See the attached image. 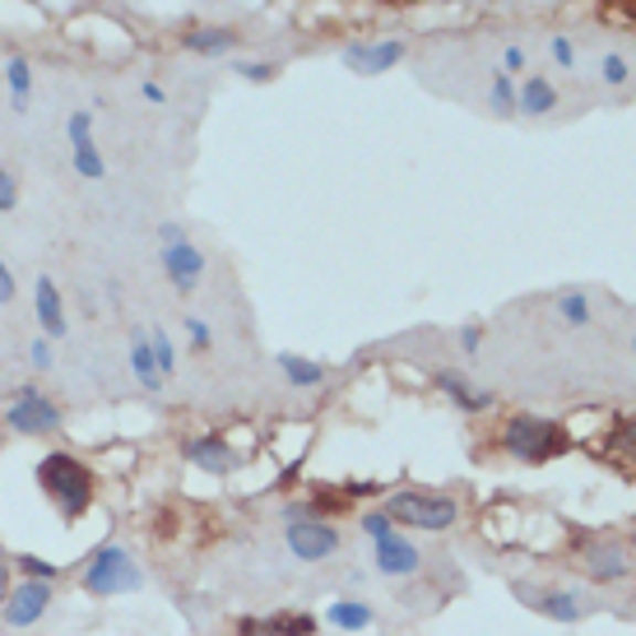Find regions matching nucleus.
I'll use <instances>...</instances> for the list:
<instances>
[{
	"label": "nucleus",
	"instance_id": "nucleus-41",
	"mask_svg": "<svg viewBox=\"0 0 636 636\" xmlns=\"http://www.w3.org/2000/svg\"><path fill=\"white\" fill-rule=\"evenodd\" d=\"M140 98H145V103H163L168 94H163V84H153V80H145V84H140Z\"/></svg>",
	"mask_w": 636,
	"mask_h": 636
},
{
	"label": "nucleus",
	"instance_id": "nucleus-14",
	"mask_svg": "<svg viewBox=\"0 0 636 636\" xmlns=\"http://www.w3.org/2000/svg\"><path fill=\"white\" fill-rule=\"evenodd\" d=\"M181 456H187V465H195L200 474H214V479H229V474L242 465L237 451L223 442L219 433H204V437H191L187 446H181Z\"/></svg>",
	"mask_w": 636,
	"mask_h": 636
},
{
	"label": "nucleus",
	"instance_id": "nucleus-34",
	"mask_svg": "<svg viewBox=\"0 0 636 636\" xmlns=\"http://www.w3.org/2000/svg\"><path fill=\"white\" fill-rule=\"evenodd\" d=\"M29 362H33L38 372H47V368H52V339H47V335H38L33 344H29Z\"/></svg>",
	"mask_w": 636,
	"mask_h": 636
},
{
	"label": "nucleus",
	"instance_id": "nucleus-44",
	"mask_svg": "<svg viewBox=\"0 0 636 636\" xmlns=\"http://www.w3.org/2000/svg\"><path fill=\"white\" fill-rule=\"evenodd\" d=\"M385 6H400V0H385Z\"/></svg>",
	"mask_w": 636,
	"mask_h": 636
},
{
	"label": "nucleus",
	"instance_id": "nucleus-38",
	"mask_svg": "<svg viewBox=\"0 0 636 636\" xmlns=\"http://www.w3.org/2000/svg\"><path fill=\"white\" fill-rule=\"evenodd\" d=\"M14 275H10V265H6V256H0V307H6V303H14Z\"/></svg>",
	"mask_w": 636,
	"mask_h": 636
},
{
	"label": "nucleus",
	"instance_id": "nucleus-2",
	"mask_svg": "<svg viewBox=\"0 0 636 636\" xmlns=\"http://www.w3.org/2000/svg\"><path fill=\"white\" fill-rule=\"evenodd\" d=\"M80 585H84V595H94V600H121V595H140L145 572H140V562H135V553L121 549V543H98L84 562Z\"/></svg>",
	"mask_w": 636,
	"mask_h": 636
},
{
	"label": "nucleus",
	"instance_id": "nucleus-12",
	"mask_svg": "<svg viewBox=\"0 0 636 636\" xmlns=\"http://www.w3.org/2000/svg\"><path fill=\"white\" fill-rule=\"evenodd\" d=\"M409 52V42L404 38H381V42H349L344 47V65L353 75H385V71H395V65L404 61Z\"/></svg>",
	"mask_w": 636,
	"mask_h": 636
},
{
	"label": "nucleus",
	"instance_id": "nucleus-11",
	"mask_svg": "<svg viewBox=\"0 0 636 636\" xmlns=\"http://www.w3.org/2000/svg\"><path fill=\"white\" fill-rule=\"evenodd\" d=\"M158 265H163L168 284L181 293V298H191V293L200 288V279H204V252H200L191 237L163 246V252H158Z\"/></svg>",
	"mask_w": 636,
	"mask_h": 636
},
{
	"label": "nucleus",
	"instance_id": "nucleus-35",
	"mask_svg": "<svg viewBox=\"0 0 636 636\" xmlns=\"http://www.w3.org/2000/svg\"><path fill=\"white\" fill-rule=\"evenodd\" d=\"M526 61H530V52L520 47V42H507V47H502V71H507V75L526 71Z\"/></svg>",
	"mask_w": 636,
	"mask_h": 636
},
{
	"label": "nucleus",
	"instance_id": "nucleus-8",
	"mask_svg": "<svg viewBox=\"0 0 636 636\" xmlns=\"http://www.w3.org/2000/svg\"><path fill=\"white\" fill-rule=\"evenodd\" d=\"M52 600H56L52 581H19L10 590V600L0 604V618H6V627H14V632H29L52 613Z\"/></svg>",
	"mask_w": 636,
	"mask_h": 636
},
{
	"label": "nucleus",
	"instance_id": "nucleus-1",
	"mask_svg": "<svg viewBox=\"0 0 636 636\" xmlns=\"http://www.w3.org/2000/svg\"><path fill=\"white\" fill-rule=\"evenodd\" d=\"M33 479L42 488V497L56 507V516L71 520V526L94 507V469H88L84 460H75L71 451H47V456L38 460Z\"/></svg>",
	"mask_w": 636,
	"mask_h": 636
},
{
	"label": "nucleus",
	"instance_id": "nucleus-27",
	"mask_svg": "<svg viewBox=\"0 0 636 636\" xmlns=\"http://www.w3.org/2000/svg\"><path fill=\"white\" fill-rule=\"evenodd\" d=\"M600 80H604L608 88H623V84L632 80V65H627V56H618V52H604V56H600Z\"/></svg>",
	"mask_w": 636,
	"mask_h": 636
},
{
	"label": "nucleus",
	"instance_id": "nucleus-5",
	"mask_svg": "<svg viewBox=\"0 0 636 636\" xmlns=\"http://www.w3.org/2000/svg\"><path fill=\"white\" fill-rule=\"evenodd\" d=\"M61 423H65V414H61V404L52 400V395H42L38 385H24L14 400H10V409H6V427L14 437H52V433H61Z\"/></svg>",
	"mask_w": 636,
	"mask_h": 636
},
{
	"label": "nucleus",
	"instance_id": "nucleus-40",
	"mask_svg": "<svg viewBox=\"0 0 636 636\" xmlns=\"http://www.w3.org/2000/svg\"><path fill=\"white\" fill-rule=\"evenodd\" d=\"M158 237H163V246H172V242H187V229H181V223H163Z\"/></svg>",
	"mask_w": 636,
	"mask_h": 636
},
{
	"label": "nucleus",
	"instance_id": "nucleus-4",
	"mask_svg": "<svg viewBox=\"0 0 636 636\" xmlns=\"http://www.w3.org/2000/svg\"><path fill=\"white\" fill-rule=\"evenodd\" d=\"M385 516L395 526H409V530H423V534H442L460 520V502L446 492H418V488H404V492H391L385 502Z\"/></svg>",
	"mask_w": 636,
	"mask_h": 636
},
{
	"label": "nucleus",
	"instance_id": "nucleus-17",
	"mask_svg": "<svg viewBox=\"0 0 636 636\" xmlns=\"http://www.w3.org/2000/svg\"><path fill=\"white\" fill-rule=\"evenodd\" d=\"M242 632L246 636H316V618L303 608H279L269 618H246Z\"/></svg>",
	"mask_w": 636,
	"mask_h": 636
},
{
	"label": "nucleus",
	"instance_id": "nucleus-28",
	"mask_svg": "<svg viewBox=\"0 0 636 636\" xmlns=\"http://www.w3.org/2000/svg\"><path fill=\"white\" fill-rule=\"evenodd\" d=\"M149 344H153V362H158V372H163V381L177 372V344H172V335L163 330H153L149 335Z\"/></svg>",
	"mask_w": 636,
	"mask_h": 636
},
{
	"label": "nucleus",
	"instance_id": "nucleus-25",
	"mask_svg": "<svg viewBox=\"0 0 636 636\" xmlns=\"http://www.w3.org/2000/svg\"><path fill=\"white\" fill-rule=\"evenodd\" d=\"M6 84H10L14 107H29V94H33V65H29L24 56H10V65H6Z\"/></svg>",
	"mask_w": 636,
	"mask_h": 636
},
{
	"label": "nucleus",
	"instance_id": "nucleus-26",
	"mask_svg": "<svg viewBox=\"0 0 636 636\" xmlns=\"http://www.w3.org/2000/svg\"><path fill=\"white\" fill-rule=\"evenodd\" d=\"M14 572L24 576V581H56V576H61V566H56V562H47V558H33V553H24V558H14Z\"/></svg>",
	"mask_w": 636,
	"mask_h": 636
},
{
	"label": "nucleus",
	"instance_id": "nucleus-6",
	"mask_svg": "<svg viewBox=\"0 0 636 636\" xmlns=\"http://www.w3.org/2000/svg\"><path fill=\"white\" fill-rule=\"evenodd\" d=\"M511 595L526 604L530 613H539V618H549V623H562V627L581 623L585 613H590V600H585V595H576V590H558V585L511 581Z\"/></svg>",
	"mask_w": 636,
	"mask_h": 636
},
{
	"label": "nucleus",
	"instance_id": "nucleus-37",
	"mask_svg": "<svg viewBox=\"0 0 636 636\" xmlns=\"http://www.w3.org/2000/svg\"><path fill=\"white\" fill-rule=\"evenodd\" d=\"M608 19H618V24H636V0H608Z\"/></svg>",
	"mask_w": 636,
	"mask_h": 636
},
{
	"label": "nucleus",
	"instance_id": "nucleus-22",
	"mask_svg": "<svg viewBox=\"0 0 636 636\" xmlns=\"http://www.w3.org/2000/svg\"><path fill=\"white\" fill-rule=\"evenodd\" d=\"M279 362V372H284V381L288 385H298V391H316V385H321L330 372L321 368V362L316 358H298V353H279L275 358Z\"/></svg>",
	"mask_w": 636,
	"mask_h": 636
},
{
	"label": "nucleus",
	"instance_id": "nucleus-29",
	"mask_svg": "<svg viewBox=\"0 0 636 636\" xmlns=\"http://www.w3.org/2000/svg\"><path fill=\"white\" fill-rule=\"evenodd\" d=\"M181 326H187V339H191V349H214V326L204 321V316H181Z\"/></svg>",
	"mask_w": 636,
	"mask_h": 636
},
{
	"label": "nucleus",
	"instance_id": "nucleus-24",
	"mask_svg": "<svg viewBox=\"0 0 636 636\" xmlns=\"http://www.w3.org/2000/svg\"><path fill=\"white\" fill-rule=\"evenodd\" d=\"M488 112L492 117H516V80L507 71H497L488 84Z\"/></svg>",
	"mask_w": 636,
	"mask_h": 636
},
{
	"label": "nucleus",
	"instance_id": "nucleus-13",
	"mask_svg": "<svg viewBox=\"0 0 636 636\" xmlns=\"http://www.w3.org/2000/svg\"><path fill=\"white\" fill-rule=\"evenodd\" d=\"M372 566H377L381 576H391V581L418 576V572H423V553H418L414 539L395 530L391 539H377V543H372Z\"/></svg>",
	"mask_w": 636,
	"mask_h": 636
},
{
	"label": "nucleus",
	"instance_id": "nucleus-7",
	"mask_svg": "<svg viewBox=\"0 0 636 636\" xmlns=\"http://www.w3.org/2000/svg\"><path fill=\"white\" fill-rule=\"evenodd\" d=\"M284 543L298 562H326L339 553V530L326 526V520H316V516H293L284 526Z\"/></svg>",
	"mask_w": 636,
	"mask_h": 636
},
{
	"label": "nucleus",
	"instance_id": "nucleus-31",
	"mask_svg": "<svg viewBox=\"0 0 636 636\" xmlns=\"http://www.w3.org/2000/svg\"><path fill=\"white\" fill-rule=\"evenodd\" d=\"M549 56L562 65V71H572V65H576V47H572V38H566V33H553V38H549Z\"/></svg>",
	"mask_w": 636,
	"mask_h": 636
},
{
	"label": "nucleus",
	"instance_id": "nucleus-18",
	"mask_svg": "<svg viewBox=\"0 0 636 636\" xmlns=\"http://www.w3.org/2000/svg\"><path fill=\"white\" fill-rule=\"evenodd\" d=\"M516 112H520V117H549V112H558V84H553L549 75L520 80V88H516Z\"/></svg>",
	"mask_w": 636,
	"mask_h": 636
},
{
	"label": "nucleus",
	"instance_id": "nucleus-43",
	"mask_svg": "<svg viewBox=\"0 0 636 636\" xmlns=\"http://www.w3.org/2000/svg\"><path fill=\"white\" fill-rule=\"evenodd\" d=\"M6 558H10V553H6V549H0V562H6Z\"/></svg>",
	"mask_w": 636,
	"mask_h": 636
},
{
	"label": "nucleus",
	"instance_id": "nucleus-32",
	"mask_svg": "<svg viewBox=\"0 0 636 636\" xmlns=\"http://www.w3.org/2000/svg\"><path fill=\"white\" fill-rule=\"evenodd\" d=\"M237 75L252 80V84H265V80L279 75V65H269V61H237Z\"/></svg>",
	"mask_w": 636,
	"mask_h": 636
},
{
	"label": "nucleus",
	"instance_id": "nucleus-16",
	"mask_svg": "<svg viewBox=\"0 0 636 636\" xmlns=\"http://www.w3.org/2000/svg\"><path fill=\"white\" fill-rule=\"evenodd\" d=\"M33 311H38V330L47 339H65L71 321H65V303H61V288L52 275H38L33 284Z\"/></svg>",
	"mask_w": 636,
	"mask_h": 636
},
{
	"label": "nucleus",
	"instance_id": "nucleus-19",
	"mask_svg": "<svg viewBox=\"0 0 636 636\" xmlns=\"http://www.w3.org/2000/svg\"><path fill=\"white\" fill-rule=\"evenodd\" d=\"M130 377L140 381L149 395L163 391V372H158V362H153V344H149V335H145V330H135V335H130Z\"/></svg>",
	"mask_w": 636,
	"mask_h": 636
},
{
	"label": "nucleus",
	"instance_id": "nucleus-3",
	"mask_svg": "<svg viewBox=\"0 0 636 636\" xmlns=\"http://www.w3.org/2000/svg\"><path fill=\"white\" fill-rule=\"evenodd\" d=\"M502 446L507 456L526 460V465H549L566 451V433L553 418H539V414H511L502 427Z\"/></svg>",
	"mask_w": 636,
	"mask_h": 636
},
{
	"label": "nucleus",
	"instance_id": "nucleus-9",
	"mask_svg": "<svg viewBox=\"0 0 636 636\" xmlns=\"http://www.w3.org/2000/svg\"><path fill=\"white\" fill-rule=\"evenodd\" d=\"M581 566H585V576L595 581V585H613V581H627L632 576L636 558H632L627 543H618V539H595L581 553Z\"/></svg>",
	"mask_w": 636,
	"mask_h": 636
},
{
	"label": "nucleus",
	"instance_id": "nucleus-21",
	"mask_svg": "<svg viewBox=\"0 0 636 636\" xmlns=\"http://www.w3.org/2000/svg\"><path fill=\"white\" fill-rule=\"evenodd\" d=\"M181 47L195 52V56H223L237 47V33L233 29H187L181 33Z\"/></svg>",
	"mask_w": 636,
	"mask_h": 636
},
{
	"label": "nucleus",
	"instance_id": "nucleus-36",
	"mask_svg": "<svg viewBox=\"0 0 636 636\" xmlns=\"http://www.w3.org/2000/svg\"><path fill=\"white\" fill-rule=\"evenodd\" d=\"M14 204H19V187H14V177L0 168V214H10Z\"/></svg>",
	"mask_w": 636,
	"mask_h": 636
},
{
	"label": "nucleus",
	"instance_id": "nucleus-42",
	"mask_svg": "<svg viewBox=\"0 0 636 636\" xmlns=\"http://www.w3.org/2000/svg\"><path fill=\"white\" fill-rule=\"evenodd\" d=\"M632 358H636V335H632Z\"/></svg>",
	"mask_w": 636,
	"mask_h": 636
},
{
	"label": "nucleus",
	"instance_id": "nucleus-23",
	"mask_svg": "<svg viewBox=\"0 0 636 636\" xmlns=\"http://www.w3.org/2000/svg\"><path fill=\"white\" fill-rule=\"evenodd\" d=\"M553 311H558V321L572 326V330H585L590 321H595V303H590V293H581V288L558 293V298H553Z\"/></svg>",
	"mask_w": 636,
	"mask_h": 636
},
{
	"label": "nucleus",
	"instance_id": "nucleus-33",
	"mask_svg": "<svg viewBox=\"0 0 636 636\" xmlns=\"http://www.w3.org/2000/svg\"><path fill=\"white\" fill-rule=\"evenodd\" d=\"M479 349H484V326L479 321H465L460 326V353L465 358H479Z\"/></svg>",
	"mask_w": 636,
	"mask_h": 636
},
{
	"label": "nucleus",
	"instance_id": "nucleus-10",
	"mask_svg": "<svg viewBox=\"0 0 636 636\" xmlns=\"http://www.w3.org/2000/svg\"><path fill=\"white\" fill-rule=\"evenodd\" d=\"M65 135H71V163L84 181H103L107 177V158L94 140V112H75L71 121H65Z\"/></svg>",
	"mask_w": 636,
	"mask_h": 636
},
{
	"label": "nucleus",
	"instance_id": "nucleus-39",
	"mask_svg": "<svg viewBox=\"0 0 636 636\" xmlns=\"http://www.w3.org/2000/svg\"><path fill=\"white\" fill-rule=\"evenodd\" d=\"M10 572H14V558H6V562H0V604H6V600H10V590H14Z\"/></svg>",
	"mask_w": 636,
	"mask_h": 636
},
{
	"label": "nucleus",
	"instance_id": "nucleus-20",
	"mask_svg": "<svg viewBox=\"0 0 636 636\" xmlns=\"http://www.w3.org/2000/svg\"><path fill=\"white\" fill-rule=\"evenodd\" d=\"M326 623L339 632H368V627H377V608L368 600H330Z\"/></svg>",
	"mask_w": 636,
	"mask_h": 636
},
{
	"label": "nucleus",
	"instance_id": "nucleus-30",
	"mask_svg": "<svg viewBox=\"0 0 636 636\" xmlns=\"http://www.w3.org/2000/svg\"><path fill=\"white\" fill-rule=\"evenodd\" d=\"M358 526H362V534H368L372 543H377V539H391V534H395V520L385 516V511H368V516L358 520Z\"/></svg>",
	"mask_w": 636,
	"mask_h": 636
},
{
	"label": "nucleus",
	"instance_id": "nucleus-15",
	"mask_svg": "<svg viewBox=\"0 0 636 636\" xmlns=\"http://www.w3.org/2000/svg\"><path fill=\"white\" fill-rule=\"evenodd\" d=\"M433 381H437V391L460 409V414H484V409H492V395L484 391V385H474L469 381V372H456V368H437L433 372Z\"/></svg>",
	"mask_w": 636,
	"mask_h": 636
}]
</instances>
